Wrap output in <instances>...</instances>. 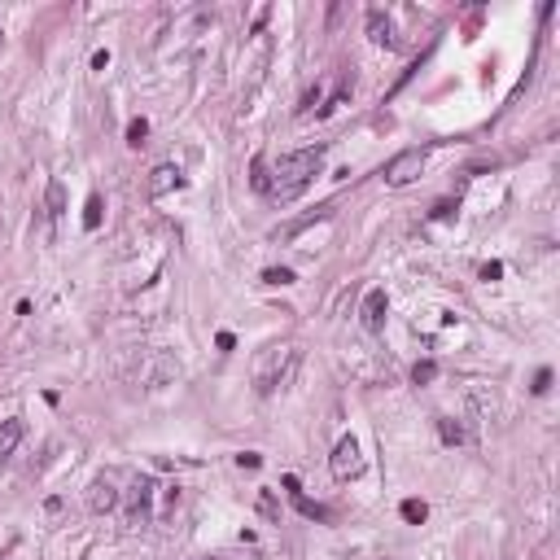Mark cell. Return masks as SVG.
<instances>
[{
	"mask_svg": "<svg viewBox=\"0 0 560 560\" xmlns=\"http://www.w3.org/2000/svg\"><path fill=\"white\" fill-rule=\"evenodd\" d=\"M368 40L381 44V48H394V44H398V40H394V27H390V18L381 13V9H368Z\"/></svg>",
	"mask_w": 560,
	"mask_h": 560,
	"instance_id": "8fae6325",
	"label": "cell"
},
{
	"mask_svg": "<svg viewBox=\"0 0 560 560\" xmlns=\"http://www.w3.org/2000/svg\"><path fill=\"white\" fill-rule=\"evenodd\" d=\"M293 508H298V513L302 517H307V521H333V508H324V503H315V499H307V495H293Z\"/></svg>",
	"mask_w": 560,
	"mask_h": 560,
	"instance_id": "5bb4252c",
	"label": "cell"
},
{
	"mask_svg": "<svg viewBox=\"0 0 560 560\" xmlns=\"http://www.w3.org/2000/svg\"><path fill=\"white\" fill-rule=\"evenodd\" d=\"M62 215H66V184L62 180H48V189H44V228H48V241H53Z\"/></svg>",
	"mask_w": 560,
	"mask_h": 560,
	"instance_id": "9c48e42d",
	"label": "cell"
},
{
	"mask_svg": "<svg viewBox=\"0 0 560 560\" xmlns=\"http://www.w3.org/2000/svg\"><path fill=\"white\" fill-rule=\"evenodd\" d=\"M84 503H88V513H92V517H106V513H114V508L123 503L118 477H114V473H106V477H92V481H88V495H84Z\"/></svg>",
	"mask_w": 560,
	"mask_h": 560,
	"instance_id": "8992f818",
	"label": "cell"
},
{
	"mask_svg": "<svg viewBox=\"0 0 560 560\" xmlns=\"http://www.w3.org/2000/svg\"><path fill=\"white\" fill-rule=\"evenodd\" d=\"M154 495H158V481H154V477H136V481H132V495H127V513H123L127 530H140L149 517H154Z\"/></svg>",
	"mask_w": 560,
	"mask_h": 560,
	"instance_id": "277c9868",
	"label": "cell"
},
{
	"mask_svg": "<svg viewBox=\"0 0 560 560\" xmlns=\"http://www.w3.org/2000/svg\"><path fill=\"white\" fill-rule=\"evenodd\" d=\"M499 276H503V263H486V267H481V280H486V285L499 280Z\"/></svg>",
	"mask_w": 560,
	"mask_h": 560,
	"instance_id": "484cf974",
	"label": "cell"
},
{
	"mask_svg": "<svg viewBox=\"0 0 560 560\" xmlns=\"http://www.w3.org/2000/svg\"><path fill=\"white\" fill-rule=\"evenodd\" d=\"M27 438V425H22L18 416H9V420H0V464L9 460V455L18 451V442Z\"/></svg>",
	"mask_w": 560,
	"mask_h": 560,
	"instance_id": "30bf717a",
	"label": "cell"
},
{
	"mask_svg": "<svg viewBox=\"0 0 560 560\" xmlns=\"http://www.w3.org/2000/svg\"><path fill=\"white\" fill-rule=\"evenodd\" d=\"M398 513H403L407 525H420V521L429 517V503H425V499H403V503H398Z\"/></svg>",
	"mask_w": 560,
	"mask_h": 560,
	"instance_id": "2e32d148",
	"label": "cell"
},
{
	"mask_svg": "<svg viewBox=\"0 0 560 560\" xmlns=\"http://www.w3.org/2000/svg\"><path fill=\"white\" fill-rule=\"evenodd\" d=\"M145 136H149V123H145V118H132V123H127V145H132V149H140Z\"/></svg>",
	"mask_w": 560,
	"mask_h": 560,
	"instance_id": "44dd1931",
	"label": "cell"
},
{
	"mask_svg": "<svg viewBox=\"0 0 560 560\" xmlns=\"http://www.w3.org/2000/svg\"><path fill=\"white\" fill-rule=\"evenodd\" d=\"M429 154H434L429 145L403 149V154H394V158L386 162V171H381V180H386L390 189H407V184H416V180H420V171L429 167Z\"/></svg>",
	"mask_w": 560,
	"mask_h": 560,
	"instance_id": "3957f363",
	"label": "cell"
},
{
	"mask_svg": "<svg viewBox=\"0 0 560 560\" xmlns=\"http://www.w3.org/2000/svg\"><path fill=\"white\" fill-rule=\"evenodd\" d=\"M237 464H241V469H259V464H263V455H259V451H241V455H237Z\"/></svg>",
	"mask_w": 560,
	"mask_h": 560,
	"instance_id": "d4e9b609",
	"label": "cell"
},
{
	"mask_svg": "<svg viewBox=\"0 0 560 560\" xmlns=\"http://www.w3.org/2000/svg\"><path fill=\"white\" fill-rule=\"evenodd\" d=\"M302 364V350L298 346H267L254 364V390L259 394H276V390H289L293 376Z\"/></svg>",
	"mask_w": 560,
	"mask_h": 560,
	"instance_id": "7a4b0ae2",
	"label": "cell"
},
{
	"mask_svg": "<svg viewBox=\"0 0 560 560\" xmlns=\"http://www.w3.org/2000/svg\"><path fill=\"white\" fill-rule=\"evenodd\" d=\"M259 513H263L267 521H280V503H276L271 491H259Z\"/></svg>",
	"mask_w": 560,
	"mask_h": 560,
	"instance_id": "7402d4cb",
	"label": "cell"
},
{
	"mask_svg": "<svg viewBox=\"0 0 560 560\" xmlns=\"http://www.w3.org/2000/svg\"><path fill=\"white\" fill-rule=\"evenodd\" d=\"M530 390H534V394H547V390H551V368H539V376H534Z\"/></svg>",
	"mask_w": 560,
	"mask_h": 560,
	"instance_id": "cb8c5ba5",
	"label": "cell"
},
{
	"mask_svg": "<svg viewBox=\"0 0 560 560\" xmlns=\"http://www.w3.org/2000/svg\"><path fill=\"white\" fill-rule=\"evenodd\" d=\"M175 189H184V171L175 162H158L154 171H149V180H145V197L149 201H158V197H167Z\"/></svg>",
	"mask_w": 560,
	"mask_h": 560,
	"instance_id": "52a82bcc",
	"label": "cell"
},
{
	"mask_svg": "<svg viewBox=\"0 0 560 560\" xmlns=\"http://www.w3.org/2000/svg\"><path fill=\"white\" fill-rule=\"evenodd\" d=\"M438 438H442L447 447H464V442H469V429H464L460 420H451V416H442V420H438Z\"/></svg>",
	"mask_w": 560,
	"mask_h": 560,
	"instance_id": "9a60e30c",
	"label": "cell"
},
{
	"mask_svg": "<svg viewBox=\"0 0 560 560\" xmlns=\"http://www.w3.org/2000/svg\"><path fill=\"white\" fill-rule=\"evenodd\" d=\"M324 145H307V149H293V154L267 162V197L280 201V206H289V201H298L302 193L311 189V180L320 175L324 167Z\"/></svg>",
	"mask_w": 560,
	"mask_h": 560,
	"instance_id": "6da1fadb",
	"label": "cell"
},
{
	"mask_svg": "<svg viewBox=\"0 0 560 560\" xmlns=\"http://www.w3.org/2000/svg\"><path fill=\"white\" fill-rule=\"evenodd\" d=\"M412 381H416V386H429V381H438V364H434V359H420V364L412 368Z\"/></svg>",
	"mask_w": 560,
	"mask_h": 560,
	"instance_id": "d6986e66",
	"label": "cell"
},
{
	"mask_svg": "<svg viewBox=\"0 0 560 560\" xmlns=\"http://www.w3.org/2000/svg\"><path fill=\"white\" fill-rule=\"evenodd\" d=\"M451 211H455V206H451V201H438V206H434V219H447Z\"/></svg>",
	"mask_w": 560,
	"mask_h": 560,
	"instance_id": "f1b7e54d",
	"label": "cell"
},
{
	"mask_svg": "<svg viewBox=\"0 0 560 560\" xmlns=\"http://www.w3.org/2000/svg\"><path fill=\"white\" fill-rule=\"evenodd\" d=\"M328 473H333L337 481H354L364 473V447H359V438H337V447H333V455H328Z\"/></svg>",
	"mask_w": 560,
	"mask_h": 560,
	"instance_id": "5b68a950",
	"label": "cell"
},
{
	"mask_svg": "<svg viewBox=\"0 0 560 560\" xmlns=\"http://www.w3.org/2000/svg\"><path fill=\"white\" fill-rule=\"evenodd\" d=\"M250 184L267 197V158H254V162H250Z\"/></svg>",
	"mask_w": 560,
	"mask_h": 560,
	"instance_id": "ac0fdd59",
	"label": "cell"
},
{
	"mask_svg": "<svg viewBox=\"0 0 560 560\" xmlns=\"http://www.w3.org/2000/svg\"><path fill=\"white\" fill-rule=\"evenodd\" d=\"M0 44H5V31H0Z\"/></svg>",
	"mask_w": 560,
	"mask_h": 560,
	"instance_id": "f546056e",
	"label": "cell"
},
{
	"mask_svg": "<svg viewBox=\"0 0 560 560\" xmlns=\"http://www.w3.org/2000/svg\"><path fill=\"white\" fill-rule=\"evenodd\" d=\"M263 285H293V271L289 267H263Z\"/></svg>",
	"mask_w": 560,
	"mask_h": 560,
	"instance_id": "ffe728a7",
	"label": "cell"
},
{
	"mask_svg": "<svg viewBox=\"0 0 560 560\" xmlns=\"http://www.w3.org/2000/svg\"><path fill=\"white\" fill-rule=\"evenodd\" d=\"M84 228L88 233L101 228V193H88V201H84Z\"/></svg>",
	"mask_w": 560,
	"mask_h": 560,
	"instance_id": "e0dca14e",
	"label": "cell"
},
{
	"mask_svg": "<svg viewBox=\"0 0 560 560\" xmlns=\"http://www.w3.org/2000/svg\"><path fill=\"white\" fill-rule=\"evenodd\" d=\"M386 315H390V293L386 289H368L364 307H359L364 328H368V333H381V328H386Z\"/></svg>",
	"mask_w": 560,
	"mask_h": 560,
	"instance_id": "ba28073f",
	"label": "cell"
},
{
	"mask_svg": "<svg viewBox=\"0 0 560 560\" xmlns=\"http://www.w3.org/2000/svg\"><path fill=\"white\" fill-rule=\"evenodd\" d=\"M328 215H333V206H320L315 215H307V219H293V223H285V228H276V233H271V241H280V245H285V241H293L298 233H307V228L315 223V219H328Z\"/></svg>",
	"mask_w": 560,
	"mask_h": 560,
	"instance_id": "4fadbf2b",
	"label": "cell"
},
{
	"mask_svg": "<svg viewBox=\"0 0 560 560\" xmlns=\"http://www.w3.org/2000/svg\"><path fill=\"white\" fill-rule=\"evenodd\" d=\"M215 346H219V350H237V337H233V333H219Z\"/></svg>",
	"mask_w": 560,
	"mask_h": 560,
	"instance_id": "4316f807",
	"label": "cell"
},
{
	"mask_svg": "<svg viewBox=\"0 0 560 560\" xmlns=\"http://www.w3.org/2000/svg\"><path fill=\"white\" fill-rule=\"evenodd\" d=\"M320 101H324V84H315V88H311L307 96H302V106H298V110H302V114H311V110L320 106Z\"/></svg>",
	"mask_w": 560,
	"mask_h": 560,
	"instance_id": "603a6c76",
	"label": "cell"
},
{
	"mask_svg": "<svg viewBox=\"0 0 560 560\" xmlns=\"http://www.w3.org/2000/svg\"><path fill=\"white\" fill-rule=\"evenodd\" d=\"M92 66H96V70L110 66V53H106V48H96V53H92Z\"/></svg>",
	"mask_w": 560,
	"mask_h": 560,
	"instance_id": "83f0119b",
	"label": "cell"
},
{
	"mask_svg": "<svg viewBox=\"0 0 560 560\" xmlns=\"http://www.w3.org/2000/svg\"><path fill=\"white\" fill-rule=\"evenodd\" d=\"M171 376H180V364H175L171 354L158 350V354H154V368H149V376H145V386H149V390H158V386H167Z\"/></svg>",
	"mask_w": 560,
	"mask_h": 560,
	"instance_id": "7c38bea8",
	"label": "cell"
}]
</instances>
